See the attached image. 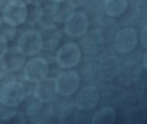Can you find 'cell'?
<instances>
[{
    "mask_svg": "<svg viewBox=\"0 0 147 124\" xmlns=\"http://www.w3.org/2000/svg\"><path fill=\"white\" fill-rule=\"evenodd\" d=\"M26 58L27 57L23 55V52L18 47H13V48L8 47L6 54L4 55V57L1 59H3V63L5 65L6 72L16 73L23 68V66L27 62Z\"/></svg>",
    "mask_w": 147,
    "mask_h": 124,
    "instance_id": "obj_12",
    "label": "cell"
},
{
    "mask_svg": "<svg viewBox=\"0 0 147 124\" xmlns=\"http://www.w3.org/2000/svg\"><path fill=\"white\" fill-rule=\"evenodd\" d=\"M22 71L24 80L35 85L48 77L49 63L44 57H40L37 55L35 57H30V59L26 62Z\"/></svg>",
    "mask_w": 147,
    "mask_h": 124,
    "instance_id": "obj_3",
    "label": "cell"
},
{
    "mask_svg": "<svg viewBox=\"0 0 147 124\" xmlns=\"http://www.w3.org/2000/svg\"><path fill=\"white\" fill-rule=\"evenodd\" d=\"M32 94H34V99L36 100L45 102V103H51L55 99L58 98L55 78L47 77L45 79L38 81L37 84H35Z\"/></svg>",
    "mask_w": 147,
    "mask_h": 124,
    "instance_id": "obj_10",
    "label": "cell"
},
{
    "mask_svg": "<svg viewBox=\"0 0 147 124\" xmlns=\"http://www.w3.org/2000/svg\"><path fill=\"white\" fill-rule=\"evenodd\" d=\"M55 80H56L58 95L67 96V98L74 95L78 92L81 82L79 73L73 68L63 70L57 75V78H55Z\"/></svg>",
    "mask_w": 147,
    "mask_h": 124,
    "instance_id": "obj_4",
    "label": "cell"
},
{
    "mask_svg": "<svg viewBox=\"0 0 147 124\" xmlns=\"http://www.w3.org/2000/svg\"><path fill=\"white\" fill-rule=\"evenodd\" d=\"M5 74H6V68H5V65L3 63V59H0V80L4 78Z\"/></svg>",
    "mask_w": 147,
    "mask_h": 124,
    "instance_id": "obj_23",
    "label": "cell"
},
{
    "mask_svg": "<svg viewBox=\"0 0 147 124\" xmlns=\"http://www.w3.org/2000/svg\"><path fill=\"white\" fill-rule=\"evenodd\" d=\"M122 73V64L116 56H108L97 66V77L103 81H113Z\"/></svg>",
    "mask_w": 147,
    "mask_h": 124,
    "instance_id": "obj_11",
    "label": "cell"
},
{
    "mask_svg": "<svg viewBox=\"0 0 147 124\" xmlns=\"http://www.w3.org/2000/svg\"><path fill=\"white\" fill-rule=\"evenodd\" d=\"M142 63H144V64H142V67H144V68L146 70V68H147V65H146V52H144V57H142Z\"/></svg>",
    "mask_w": 147,
    "mask_h": 124,
    "instance_id": "obj_24",
    "label": "cell"
},
{
    "mask_svg": "<svg viewBox=\"0 0 147 124\" xmlns=\"http://www.w3.org/2000/svg\"><path fill=\"white\" fill-rule=\"evenodd\" d=\"M72 106L69 103H66L65 101H59L58 98L55 99L50 104V112L51 116H67L68 112H71Z\"/></svg>",
    "mask_w": 147,
    "mask_h": 124,
    "instance_id": "obj_17",
    "label": "cell"
},
{
    "mask_svg": "<svg viewBox=\"0 0 147 124\" xmlns=\"http://www.w3.org/2000/svg\"><path fill=\"white\" fill-rule=\"evenodd\" d=\"M18 111V107H12L0 102V122H8V119Z\"/></svg>",
    "mask_w": 147,
    "mask_h": 124,
    "instance_id": "obj_18",
    "label": "cell"
},
{
    "mask_svg": "<svg viewBox=\"0 0 147 124\" xmlns=\"http://www.w3.org/2000/svg\"><path fill=\"white\" fill-rule=\"evenodd\" d=\"M82 54L80 45L74 42H68L63 44L55 57V62L57 66L61 70H68V68H74L79 65L81 60Z\"/></svg>",
    "mask_w": 147,
    "mask_h": 124,
    "instance_id": "obj_2",
    "label": "cell"
},
{
    "mask_svg": "<svg viewBox=\"0 0 147 124\" xmlns=\"http://www.w3.org/2000/svg\"><path fill=\"white\" fill-rule=\"evenodd\" d=\"M147 29H146V26L141 29V31H140V36L138 35V39L140 41V44H141V47L144 48V50H146L147 49V31H146Z\"/></svg>",
    "mask_w": 147,
    "mask_h": 124,
    "instance_id": "obj_21",
    "label": "cell"
},
{
    "mask_svg": "<svg viewBox=\"0 0 147 124\" xmlns=\"http://www.w3.org/2000/svg\"><path fill=\"white\" fill-rule=\"evenodd\" d=\"M51 116L50 112V104L36 100L32 101L28 108H27V112H26V117L29 122L32 123H43L49 121V117Z\"/></svg>",
    "mask_w": 147,
    "mask_h": 124,
    "instance_id": "obj_13",
    "label": "cell"
},
{
    "mask_svg": "<svg viewBox=\"0 0 147 124\" xmlns=\"http://www.w3.org/2000/svg\"><path fill=\"white\" fill-rule=\"evenodd\" d=\"M89 28L88 16L81 11L69 13L64 20V33L71 38H80Z\"/></svg>",
    "mask_w": 147,
    "mask_h": 124,
    "instance_id": "obj_6",
    "label": "cell"
},
{
    "mask_svg": "<svg viewBox=\"0 0 147 124\" xmlns=\"http://www.w3.org/2000/svg\"><path fill=\"white\" fill-rule=\"evenodd\" d=\"M100 96V92L94 85L86 86L78 92L74 101V107L80 111H90L98 104Z\"/></svg>",
    "mask_w": 147,
    "mask_h": 124,
    "instance_id": "obj_9",
    "label": "cell"
},
{
    "mask_svg": "<svg viewBox=\"0 0 147 124\" xmlns=\"http://www.w3.org/2000/svg\"><path fill=\"white\" fill-rule=\"evenodd\" d=\"M1 19L5 24L18 27L27 21L28 5L22 0H9L1 9Z\"/></svg>",
    "mask_w": 147,
    "mask_h": 124,
    "instance_id": "obj_1",
    "label": "cell"
},
{
    "mask_svg": "<svg viewBox=\"0 0 147 124\" xmlns=\"http://www.w3.org/2000/svg\"><path fill=\"white\" fill-rule=\"evenodd\" d=\"M104 13L110 18L121 16L127 8V0H104Z\"/></svg>",
    "mask_w": 147,
    "mask_h": 124,
    "instance_id": "obj_15",
    "label": "cell"
},
{
    "mask_svg": "<svg viewBox=\"0 0 147 124\" xmlns=\"http://www.w3.org/2000/svg\"><path fill=\"white\" fill-rule=\"evenodd\" d=\"M139 43L138 33L134 28L126 27L121 29L114 38V49L118 54L132 52Z\"/></svg>",
    "mask_w": 147,
    "mask_h": 124,
    "instance_id": "obj_8",
    "label": "cell"
},
{
    "mask_svg": "<svg viewBox=\"0 0 147 124\" xmlns=\"http://www.w3.org/2000/svg\"><path fill=\"white\" fill-rule=\"evenodd\" d=\"M22 1H23V3H26L27 5H30V4L32 3V0H22Z\"/></svg>",
    "mask_w": 147,
    "mask_h": 124,
    "instance_id": "obj_26",
    "label": "cell"
},
{
    "mask_svg": "<svg viewBox=\"0 0 147 124\" xmlns=\"http://www.w3.org/2000/svg\"><path fill=\"white\" fill-rule=\"evenodd\" d=\"M116 118H117V115H116L115 108L110 106H105L98 109L94 114L92 122L95 124H114L116 122Z\"/></svg>",
    "mask_w": 147,
    "mask_h": 124,
    "instance_id": "obj_16",
    "label": "cell"
},
{
    "mask_svg": "<svg viewBox=\"0 0 147 124\" xmlns=\"http://www.w3.org/2000/svg\"><path fill=\"white\" fill-rule=\"evenodd\" d=\"M81 50L88 55H96L103 45V35L98 29L87 30L81 37Z\"/></svg>",
    "mask_w": 147,
    "mask_h": 124,
    "instance_id": "obj_14",
    "label": "cell"
},
{
    "mask_svg": "<svg viewBox=\"0 0 147 124\" xmlns=\"http://www.w3.org/2000/svg\"><path fill=\"white\" fill-rule=\"evenodd\" d=\"M8 49V41L0 34V59H1L4 57V55L6 54Z\"/></svg>",
    "mask_w": 147,
    "mask_h": 124,
    "instance_id": "obj_20",
    "label": "cell"
},
{
    "mask_svg": "<svg viewBox=\"0 0 147 124\" xmlns=\"http://www.w3.org/2000/svg\"><path fill=\"white\" fill-rule=\"evenodd\" d=\"M26 87L21 81L11 80L0 86V102L12 107H19L26 99Z\"/></svg>",
    "mask_w": 147,
    "mask_h": 124,
    "instance_id": "obj_5",
    "label": "cell"
},
{
    "mask_svg": "<svg viewBox=\"0 0 147 124\" xmlns=\"http://www.w3.org/2000/svg\"><path fill=\"white\" fill-rule=\"evenodd\" d=\"M26 57H35L43 50V38L38 30H27L21 34L18 45Z\"/></svg>",
    "mask_w": 147,
    "mask_h": 124,
    "instance_id": "obj_7",
    "label": "cell"
},
{
    "mask_svg": "<svg viewBox=\"0 0 147 124\" xmlns=\"http://www.w3.org/2000/svg\"><path fill=\"white\" fill-rule=\"evenodd\" d=\"M49 1H51L53 4H63V3L67 1V0H49Z\"/></svg>",
    "mask_w": 147,
    "mask_h": 124,
    "instance_id": "obj_25",
    "label": "cell"
},
{
    "mask_svg": "<svg viewBox=\"0 0 147 124\" xmlns=\"http://www.w3.org/2000/svg\"><path fill=\"white\" fill-rule=\"evenodd\" d=\"M3 26L6 28V31L5 30H1L0 29V34H1L7 41H11V39H13V37H14V35L16 34V27H13V26H8V24H5V23H3Z\"/></svg>",
    "mask_w": 147,
    "mask_h": 124,
    "instance_id": "obj_19",
    "label": "cell"
},
{
    "mask_svg": "<svg viewBox=\"0 0 147 124\" xmlns=\"http://www.w3.org/2000/svg\"><path fill=\"white\" fill-rule=\"evenodd\" d=\"M87 1H88V0H69V3L73 6H76V7H81V6L86 5Z\"/></svg>",
    "mask_w": 147,
    "mask_h": 124,
    "instance_id": "obj_22",
    "label": "cell"
},
{
    "mask_svg": "<svg viewBox=\"0 0 147 124\" xmlns=\"http://www.w3.org/2000/svg\"><path fill=\"white\" fill-rule=\"evenodd\" d=\"M3 19H1V15H0V29H1V27H3Z\"/></svg>",
    "mask_w": 147,
    "mask_h": 124,
    "instance_id": "obj_27",
    "label": "cell"
}]
</instances>
